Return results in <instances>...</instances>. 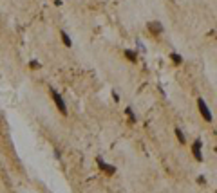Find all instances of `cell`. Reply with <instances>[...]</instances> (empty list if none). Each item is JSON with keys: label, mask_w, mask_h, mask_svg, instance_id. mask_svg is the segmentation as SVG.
I'll return each mask as SVG.
<instances>
[{"label": "cell", "mask_w": 217, "mask_h": 193, "mask_svg": "<svg viewBox=\"0 0 217 193\" xmlns=\"http://www.w3.org/2000/svg\"><path fill=\"white\" fill-rule=\"evenodd\" d=\"M147 29H148V33H150V35L158 36V35H161V33H163V24H161V22H158V20L148 22V24H147Z\"/></svg>", "instance_id": "3957f363"}, {"label": "cell", "mask_w": 217, "mask_h": 193, "mask_svg": "<svg viewBox=\"0 0 217 193\" xmlns=\"http://www.w3.org/2000/svg\"><path fill=\"white\" fill-rule=\"evenodd\" d=\"M112 99H114L116 103L120 101V96H118V92H116V90H112Z\"/></svg>", "instance_id": "4fadbf2b"}, {"label": "cell", "mask_w": 217, "mask_h": 193, "mask_svg": "<svg viewBox=\"0 0 217 193\" xmlns=\"http://www.w3.org/2000/svg\"><path fill=\"white\" fill-rule=\"evenodd\" d=\"M125 115H127V119H129L132 125H136V123H137V117H136V114H134L132 107H127V108H125Z\"/></svg>", "instance_id": "8992f818"}, {"label": "cell", "mask_w": 217, "mask_h": 193, "mask_svg": "<svg viewBox=\"0 0 217 193\" xmlns=\"http://www.w3.org/2000/svg\"><path fill=\"white\" fill-rule=\"evenodd\" d=\"M103 172L107 173V175H114V173H116V166H112V164H107V166H105V170H103Z\"/></svg>", "instance_id": "8fae6325"}, {"label": "cell", "mask_w": 217, "mask_h": 193, "mask_svg": "<svg viewBox=\"0 0 217 193\" xmlns=\"http://www.w3.org/2000/svg\"><path fill=\"white\" fill-rule=\"evenodd\" d=\"M137 47H139V51H141V52H145V47H143V43H141V42H137Z\"/></svg>", "instance_id": "5bb4252c"}, {"label": "cell", "mask_w": 217, "mask_h": 193, "mask_svg": "<svg viewBox=\"0 0 217 193\" xmlns=\"http://www.w3.org/2000/svg\"><path fill=\"white\" fill-rule=\"evenodd\" d=\"M54 155H56V159H62V155H60V150H54Z\"/></svg>", "instance_id": "9a60e30c"}, {"label": "cell", "mask_w": 217, "mask_h": 193, "mask_svg": "<svg viewBox=\"0 0 217 193\" xmlns=\"http://www.w3.org/2000/svg\"><path fill=\"white\" fill-rule=\"evenodd\" d=\"M197 108H199V114L203 115V119L204 121H214V115H212V110H210V107L206 105V101L203 99V98H199L197 99Z\"/></svg>", "instance_id": "7a4b0ae2"}, {"label": "cell", "mask_w": 217, "mask_h": 193, "mask_svg": "<svg viewBox=\"0 0 217 193\" xmlns=\"http://www.w3.org/2000/svg\"><path fill=\"white\" fill-rule=\"evenodd\" d=\"M123 56L127 58L130 63H136L137 58H139V56H137V52H136V51H132V49H125V51H123Z\"/></svg>", "instance_id": "5b68a950"}, {"label": "cell", "mask_w": 217, "mask_h": 193, "mask_svg": "<svg viewBox=\"0 0 217 193\" xmlns=\"http://www.w3.org/2000/svg\"><path fill=\"white\" fill-rule=\"evenodd\" d=\"M170 60H172L174 65H181L183 63V56H181L179 52H170Z\"/></svg>", "instance_id": "ba28073f"}, {"label": "cell", "mask_w": 217, "mask_h": 193, "mask_svg": "<svg viewBox=\"0 0 217 193\" xmlns=\"http://www.w3.org/2000/svg\"><path fill=\"white\" fill-rule=\"evenodd\" d=\"M174 132H175V137H177V141L181 143V146H183V144H186V137H185V134H183V130L175 128Z\"/></svg>", "instance_id": "9c48e42d"}, {"label": "cell", "mask_w": 217, "mask_h": 193, "mask_svg": "<svg viewBox=\"0 0 217 193\" xmlns=\"http://www.w3.org/2000/svg\"><path fill=\"white\" fill-rule=\"evenodd\" d=\"M29 67H31V69H40V63H38L36 60H31V62H29Z\"/></svg>", "instance_id": "7c38bea8"}, {"label": "cell", "mask_w": 217, "mask_h": 193, "mask_svg": "<svg viewBox=\"0 0 217 193\" xmlns=\"http://www.w3.org/2000/svg\"><path fill=\"white\" fill-rule=\"evenodd\" d=\"M192 153H194V157L199 161V163H203L204 159H203V143L199 141V139H195L194 144H192Z\"/></svg>", "instance_id": "277c9868"}, {"label": "cell", "mask_w": 217, "mask_h": 193, "mask_svg": "<svg viewBox=\"0 0 217 193\" xmlns=\"http://www.w3.org/2000/svg\"><path fill=\"white\" fill-rule=\"evenodd\" d=\"M49 94L53 98V101H54V105H56L58 112L62 115H67V105H65V99L62 98V94L58 92L56 88H53V87H49Z\"/></svg>", "instance_id": "6da1fadb"}, {"label": "cell", "mask_w": 217, "mask_h": 193, "mask_svg": "<svg viewBox=\"0 0 217 193\" xmlns=\"http://www.w3.org/2000/svg\"><path fill=\"white\" fill-rule=\"evenodd\" d=\"M60 36H62V42H64V45H65V47H72V40H71V36L67 35V33H65L64 29L60 31Z\"/></svg>", "instance_id": "52a82bcc"}, {"label": "cell", "mask_w": 217, "mask_h": 193, "mask_svg": "<svg viewBox=\"0 0 217 193\" xmlns=\"http://www.w3.org/2000/svg\"><path fill=\"white\" fill-rule=\"evenodd\" d=\"M96 164H98V168L103 172V170H105V166H107V163L103 161V157H96Z\"/></svg>", "instance_id": "30bf717a"}]
</instances>
